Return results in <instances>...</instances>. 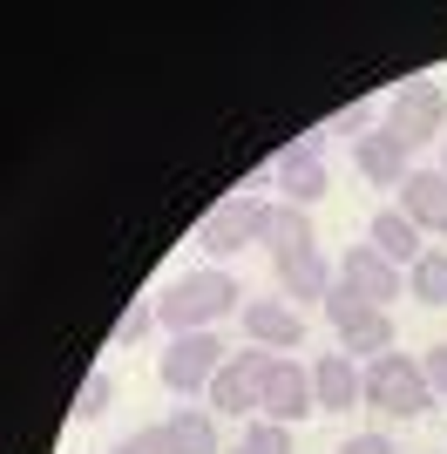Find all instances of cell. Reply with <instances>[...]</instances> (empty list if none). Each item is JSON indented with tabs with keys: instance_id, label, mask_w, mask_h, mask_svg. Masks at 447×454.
<instances>
[{
	"instance_id": "cell-4",
	"label": "cell",
	"mask_w": 447,
	"mask_h": 454,
	"mask_svg": "<svg viewBox=\"0 0 447 454\" xmlns=\"http://www.w3.org/2000/svg\"><path fill=\"white\" fill-rule=\"evenodd\" d=\"M264 217H271V204H264V197H251V190H231L224 204L204 210L197 245H204L210 258H238L244 245H264Z\"/></svg>"
},
{
	"instance_id": "cell-12",
	"label": "cell",
	"mask_w": 447,
	"mask_h": 454,
	"mask_svg": "<svg viewBox=\"0 0 447 454\" xmlns=\"http://www.w3.org/2000/svg\"><path fill=\"white\" fill-rule=\"evenodd\" d=\"M413 150H400V143H393L387 129L380 136H359L353 143V163H359V176H366V184H380V190H400L413 176V163H407Z\"/></svg>"
},
{
	"instance_id": "cell-18",
	"label": "cell",
	"mask_w": 447,
	"mask_h": 454,
	"mask_svg": "<svg viewBox=\"0 0 447 454\" xmlns=\"http://www.w3.org/2000/svg\"><path fill=\"white\" fill-rule=\"evenodd\" d=\"M407 292L420 305H447V251H427V258L407 271Z\"/></svg>"
},
{
	"instance_id": "cell-7",
	"label": "cell",
	"mask_w": 447,
	"mask_h": 454,
	"mask_svg": "<svg viewBox=\"0 0 447 454\" xmlns=\"http://www.w3.org/2000/svg\"><path fill=\"white\" fill-rule=\"evenodd\" d=\"M339 285H346L353 299H366V305L387 312V305L400 299V265H387L372 245H346V258H339Z\"/></svg>"
},
{
	"instance_id": "cell-13",
	"label": "cell",
	"mask_w": 447,
	"mask_h": 454,
	"mask_svg": "<svg viewBox=\"0 0 447 454\" xmlns=\"http://www.w3.org/2000/svg\"><path fill=\"white\" fill-rule=\"evenodd\" d=\"M400 210L420 231H447V170H413L400 184Z\"/></svg>"
},
{
	"instance_id": "cell-6",
	"label": "cell",
	"mask_w": 447,
	"mask_h": 454,
	"mask_svg": "<svg viewBox=\"0 0 447 454\" xmlns=\"http://www.w3.org/2000/svg\"><path fill=\"white\" fill-rule=\"evenodd\" d=\"M258 414L278 420V427H298V420L318 414V394H312V366H298L292 353H271L258 373Z\"/></svg>"
},
{
	"instance_id": "cell-2",
	"label": "cell",
	"mask_w": 447,
	"mask_h": 454,
	"mask_svg": "<svg viewBox=\"0 0 447 454\" xmlns=\"http://www.w3.org/2000/svg\"><path fill=\"white\" fill-rule=\"evenodd\" d=\"M366 407L387 420H420L434 407V387L427 373H420V360H407V353H387V360L366 366Z\"/></svg>"
},
{
	"instance_id": "cell-26",
	"label": "cell",
	"mask_w": 447,
	"mask_h": 454,
	"mask_svg": "<svg viewBox=\"0 0 447 454\" xmlns=\"http://www.w3.org/2000/svg\"><path fill=\"white\" fill-rule=\"evenodd\" d=\"M325 143H333V129H312V136H298L292 150H298V156H325Z\"/></svg>"
},
{
	"instance_id": "cell-28",
	"label": "cell",
	"mask_w": 447,
	"mask_h": 454,
	"mask_svg": "<svg viewBox=\"0 0 447 454\" xmlns=\"http://www.w3.org/2000/svg\"><path fill=\"white\" fill-rule=\"evenodd\" d=\"M441 170H447V156H441Z\"/></svg>"
},
{
	"instance_id": "cell-15",
	"label": "cell",
	"mask_w": 447,
	"mask_h": 454,
	"mask_svg": "<svg viewBox=\"0 0 447 454\" xmlns=\"http://www.w3.org/2000/svg\"><path fill=\"white\" fill-rule=\"evenodd\" d=\"M339 353H346V360H366V366L387 360V353H393V319L380 312V305H372V312H359V319L339 333Z\"/></svg>"
},
{
	"instance_id": "cell-9",
	"label": "cell",
	"mask_w": 447,
	"mask_h": 454,
	"mask_svg": "<svg viewBox=\"0 0 447 454\" xmlns=\"http://www.w3.org/2000/svg\"><path fill=\"white\" fill-rule=\"evenodd\" d=\"M271 271H278V292L292 305H305V299H318L325 305V292L339 285V265L325 258V251H298V258H271Z\"/></svg>"
},
{
	"instance_id": "cell-23",
	"label": "cell",
	"mask_w": 447,
	"mask_h": 454,
	"mask_svg": "<svg viewBox=\"0 0 447 454\" xmlns=\"http://www.w3.org/2000/svg\"><path fill=\"white\" fill-rule=\"evenodd\" d=\"M149 325H163V319H156V305H129V312H122V325H115V340L136 346V340H149Z\"/></svg>"
},
{
	"instance_id": "cell-8",
	"label": "cell",
	"mask_w": 447,
	"mask_h": 454,
	"mask_svg": "<svg viewBox=\"0 0 447 454\" xmlns=\"http://www.w3.org/2000/svg\"><path fill=\"white\" fill-rule=\"evenodd\" d=\"M238 319H244V340L264 346V353H298V346H305V319H298V305H285V299H251Z\"/></svg>"
},
{
	"instance_id": "cell-19",
	"label": "cell",
	"mask_w": 447,
	"mask_h": 454,
	"mask_svg": "<svg viewBox=\"0 0 447 454\" xmlns=\"http://www.w3.org/2000/svg\"><path fill=\"white\" fill-rule=\"evenodd\" d=\"M238 454H292V427H278V420H244L238 434Z\"/></svg>"
},
{
	"instance_id": "cell-21",
	"label": "cell",
	"mask_w": 447,
	"mask_h": 454,
	"mask_svg": "<svg viewBox=\"0 0 447 454\" xmlns=\"http://www.w3.org/2000/svg\"><path fill=\"white\" fill-rule=\"evenodd\" d=\"M109 454H176V441H169V427H129Z\"/></svg>"
},
{
	"instance_id": "cell-10",
	"label": "cell",
	"mask_w": 447,
	"mask_h": 454,
	"mask_svg": "<svg viewBox=\"0 0 447 454\" xmlns=\"http://www.w3.org/2000/svg\"><path fill=\"white\" fill-rule=\"evenodd\" d=\"M312 394H318V414H346V407H359V400H366V373H359V360L325 353V360L312 366Z\"/></svg>"
},
{
	"instance_id": "cell-14",
	"label": "cell",
	"mask_w": 447,
	"mask_h": 454,
	"mask_svg": "<svg viewBox=\"0 0 447 454\" xmlns=\"http://www.w3.org/2000/svg\"><path fill=\"white\" fill-rule=\"evenodd\" d=\"M264 245H271V258H298V251H318L312 210H298V204H271V217H264Z\"/></svg>"
},
{
	"instance_id": "cell-5",
	"label": "cell",
	"mask_w": 447,
	"mask_h": 454,
	"mask_svg": "<svg viewBox=\"0 0 447 454\" xmlns=\"http://www.w3.org/2000/svg\"><path fill=\"white\" fill-rule=\"evenodd\" d=\"M441 129H447V89L427 82V75L400 82V95L387 102V136L400 150H420V143H434Z\"/></svg>"
},
{
	"instance_id": "cell-3",
	"label": "cell",
	"mask_w": 447,
	"mask_h": 454,
	"mask_svg": "<svg viewBox=\"0 0 447 454\" xmlns=\"http://www.w3.org/2000/svg\"><path fill=\"white\" fill-rule=\"evenodd\" d=\"M224 366H231V353H224L217 333H184V340H169V353L156 360V380L190 407V400L210 394V380H217Z\"/></svg>"
},
{
	"instance_id": "cell-11",
	"label": "cell",
	"mask_w": 447,
	"mask_h": 454,
	"mask_svg": "<svg viewBox=\"0 0 447 454\" xmlns=\"http://www.w3.org/2000/svg\"><path fill=\"white\" fill-rule=\"evenodd\" d=\"M366 245L380 251L387 265H407V271L427 258V245H420V224H413L407 210H380V217L366 224Z\"/></svg>"
},
{
	"instance_id": "cell-24",
	"label": "cell",
	"mask_w": 447,
	"mask_h": 454,
	"mask_svg": "<svg viewBox=\"0 0 447 454\" xmlns=\"http://www.w3.org/2000/svg\"><path fill=\"white\" fill-rule=\"evenodd\" d=\"M420 373H427V387H434V394H447V340L420 353Z\"/></svg>"
},
{
	"instance_id": "cell-25",
	"label": "cell",
	"mask_w": 447,
	"mask_h": 454,
	"mask_svg": "<svg viewBox=\"0 0 447 454\" xmlns=\"http://www.w3.org/2000/svg\"><path fill=\"white\" fill-rule=\"evenodd\" d=\"M339 454H400V448H393L387 434H346V441H339Z\"/></svg>"
},
{
	"instance_id": "cell-27",
	"label": "cell",
	"mask_w": 447,
	"mask_h": 454,
	"mask_svg": "<svg viewBox=\"0 0 447 454\" xmlns=\"http://www.w3.org/2000/svg\"><path fill=\"white\" fill-rule=\"evenodd\" d=\"M366 115H372V102H359V109H346V115H339V129H346V136H353V129H366Z\"/></svg>"
},
{
	"instance_id": "cell-1",
	"label": "cell",
	"mask_w": 447,
	"mask_h": 454,
	"mask_svg": "<svg viewBox=\"0 0 447 454\" xmlns=\"http://www.w3.org/2000/svg\"><path fill=\"white\" fill-rule=\"evenodd\" d=\"M238 299H244V285L231 278L224 265H204V271H184V278H176L163 299H156V319H163L169 340H184V333H210L217 319L244 312Z\"/></svg>"
},
{
	"instance_id": "cell-17",
	"label": "cell",
	"mask_w": 447,
	"mask_h": 454,
	"mask_svg": "<svg viewBox=\"0 0 447 454\" xmlns=\"http://www.w3.org/2000/svg\"><path fill=\"white\" fill-rule=\"evenodd\" d=\"M163 427H169V441H176V454H224L210 407H176V414H169Z\"/></svg>"
},
{
	"instance_id": "cell-16",
	"label": "cell",
	"mask_w": 447,
	"mask_h": 454,
	"mask_svg": "<svg viewBox=\"0 0 447 454\" xmlns=\"http://www.w3.org/2000/svg\"><path fill=\"white\" fill-rule=\"evenodd\" d=\"M278 184H285V204L312 210L318 197H325V163H318V156H298V150H285V156H278Z\"/></svg>"
},
{
	"instance_id": "cell-20",
	"label": "cell",
	"mask_w": 447,
	"mask_h": 454,
	"mask_svg": "<svg viewBox=\"0 0 447 454\" xmlns=\"http://www.w3.org/2000/svg\"><path fill=\"white\" fill-rule=\"evenodd\" d=\"M109 400H115V380L89 373V380H82V394H74V420H102V414H109Z\"/></svg>"
},
{
	"instance_id": "cell-22",
	"label": "cell",
	"mask_w": 447,
	"mask_h": 454,
	"mask_svg": "<svg viewBox=\"0 0 447 454\" xmlns=\"http://www.w3.org/2000/svg\"><path fill=\"white\" fill-rule=\"evenodd\" d=\"M359 312H372V305H366V299H353L346 285H333V292H325V319H333V333H346Z\"/></svg>"
}]
</instances>
